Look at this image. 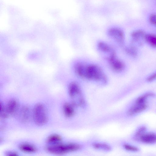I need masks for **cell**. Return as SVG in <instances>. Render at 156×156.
<instances>
[{
    "label": "cell",
    "instance_id": "obj_15",
    "mask_svg": "<svg viewBox=\"0 0 156 156\" xmlns=\"http://www.w3.org/2000/svg\"><path fill=\"white\" fill-rule=\"evenodd\" d=\"M93 147L95 149L109 151L111 149L109 145L101 143H94L92 144Z\"/></svg>",
    "mask_w": 156,
    "mask_h": 156
},
{
    "label": "cell",
    "instance_id": "obj_13",
    "mask_svg": "<svg viewBox=\"0 0 156 156\" xmlns=\"http://www.w3.org/2000/svg\"><path fill=\"white\" fill-rule=\"evenodd\" d=\"M19 148L21 151L27 153H34L37 151L35 147L28 144H22L19 146Z\"/></svg>",
    "mask_w": 156,
    "mask_h": 156
},
{
    "label": "cell",
    "instance_id": "obj_2",
    "mask_svg": "<svg viewBox=\"0 0 156 156\" xmlns=\"http://www.w3.org/2000/svg\"><path fill=\"white\" fill-rule=\"evenodd\" d=\"M81 146L77 144H58L46 147L45 149L48 152L55 154L61 155L69 152L77 151Z\"/></svg>",
    "mask_w": 156,
    "mask_h": 156
},
{
    "label": "cell",
    "instance_id": "obj_9",
    "mask_svg": "<svg viewBox=\"0 0 156 156\" xmlns=\"http://www.w3.org/2000/svg\"><path fill=\"white\" fill-rule=\"evenodd\" d=\"M97 47L100 51L109 55L107 57L115 53L113 48L107 43L104 42H99L97 45Z\"/></svg>",
    "mask_w": 156,
    "mask_h": 156
},
{
    "label": "cell",
    "instance_id": "obj_11",
    "mask_svg": "<svg viewBox=\"0 0 156 156\" xmlns=\"http://www.w3.org/2000/svg\"><path fill=\"white\" fill-rule=\"evenodd\" d=\"M142 142L147 144H153L156 143V134L150 133H145L140 138Z\"/></svg>",
    "mask_w": 156,
    "mask_h": 156
},
{
    "label": "cell",
    "instance_id": "obj_3",
    "mask_svg": "<svg viewBox=\"0 0 156 156\" xmlns=\"http://www.w3.org/2000/svg\"><path fill=\"white\" fill-rule=\"evenodd\" d=\"M68 91L70 97L75 99L72 104L74 106H84L85 101L83 98L80 88L76 82H72L68 86Z\"/></svg>",
    "mask_w": 156,
    "mask_h": 156
},
{
    "label": "cell",
    "instance_id": "obj_17",
    "mask_svg": "<svg viewBox=\"0 0 156 156\" xmlns=\"http://www.w3.org/2000/svg\"><path fill=\"white\" fill-rule=\"evenodd\" d=\"M9 115L7 112L6 105L1 102L0 103V116L2 119H5L8 118Z\"/></svg>",
    "mask_w": 156,
    "mask_h": 156
},
{
    "label": "cell",
    "instance_id": "obj_10",
    "mask_svg": "<svg viewBox=\"0 0 156 156\" xmlns=\"http://www.w3.org/2000/svg\"><path fill=\"white\" fill-rule=\"evenodd\" d=\"M147 107L146 103L136 104L131 107L128 111L127 114L130 116L133 115L141 112Z\"/></svg>",
    "mask_w": 156,
    "mask_h": 156
},
{
    "label": "cell",
    "instance_id": "obj_18",
    "mask_svg": "<svg viewBox=\"0 0 156 156\" xmlns=\"http://www.w3.org/2000/svg\"><path fill=\"white\" fill-rule=\"evenodd\" d=\"M154 94L152 93H148L139 97L136 101V104H141L145 103L148 97L153 96Z\"/></svg>",
    "mask_w": 156,
    "mask_h": 156
},
{
    "label": "cell",
    "instance_id": "obj_20",
    "mask_svg": "<svg viewBox=\"0 0 156 156\" xmlns=\"http://www.w3.org/2000/svg\"><path fill=\"white\" fill-rule=\"evenodd\" d=\"M145 35L144 32L141 30H136L132 34V37L135 39L137 38Z\"/></svg>",
    "mask_w": 156,
    "mask_h": 156
},
{
    "label": "cell",
    "instance_id": "obj_19",
    "mask_svg": "<svg viewBox=\"0 0 156 156\" xmlns=\"http://www.w3.org/2000/svg\"><path fill=\"white\" fill-rule=\"evenodd\" d=\"M146 130V128L145 126L140 127L136 131L135 137L137 139H139L140 137L144 134Z\"/></svg>",
    "mask_w": 156,
    "mask_h": 156
},
{
    "label": "cell",
    "instance_id": "obj_23",
    "mask_svg": "<svg viewBox=\"0 0 156 156\" xmlns=\"http://www.w3.org/2000/svg\"><path fill=\"white\" fill-rule=\"evenodd\" d=\"M156 78V73L150 76L147 79L148 81H151Z\"/></svg>",
    "mask_w": 156,
    "mask_h": 156
},
{
    "label": "cell",
    "instance_id": "obj_8",
    "mask_svg": "<svg viewBox=\"0 0 156 156\" xmlns=\"http://www.w3.org/2000/svg\"><path fill=\"white\" fill-rule=\"evenodd\" d=\"M6 106L9 115H14L18 112L19 105L17 101L15 99L10 100Z\"/></svg>",
    "mask_w": 156,
    "mask_h": 156
},
{
    "label": "cell",
    "instance_id": "obj_22",
    "mask_svg": "<svg viewBox=\"0 0 156 156\" xmlns=\"http://www.w3.org/2000/svg\"><path fill=\"white\" fill-rule=\"evenodd\" d=\"M149 20L151 24L156 26V14H151L149 17Z\"/></svg>",
    "mask_w": 156,
    "mask_h": 156
},
{
    "label": "cell",
    "instance_id": "obj_7",
    "mask_svg": "<svg viewBox=\"0 0 156 156\" xmlns=\"http://www.w3.org/2000/svg\"><path fill=\"white\" fill-rule=\"evenodd\" d=\"M30 117V110L27 106L22 107L20 111L19 118L20 121L23 123H27L29 121Z\"/></svg>",
    "mask_w": 156,
    "mask_h": 156
},
{
    "label": "cell",
    "instance_id": "obj_1",
    "mask_svg": "<svg viewBox=\"0 0 156 156\" xmlns=\"http://www.w3.org/2000/svg\"><path fill=\"white\" fill-rule=\"evenodd\" d=\"M82 78L103 84H105L107 81V77L101 68L94 64H85Z\"/></svg>",
    "mask_w": 156,
    "mask_h": 156
},
{
    "label": "cell",
    "instance_id": "obj_6",
    "mask_svg": "<svg viewBox=\"0 0 156 156\" xmlns=\"http://www.w3.org/2000/svg\"><path fill=\"white\" fill-rule=\"evenodd\" d=\"M109 36L120 44L124 43V35L123 31L118 28L114 27L110 29L108 31Z\"/></svg>",
    "mask_w": 156,
    "mask_h": 156
},
{
    "label": "cell",
    "instance_id": "obj_12",
    "mask_svg": "<svg viewBox=\"0 0 156 156\" xmlns=\"http://www.w3.org/2000/svg\"><path fill=\"white\" fill-rule=\"evenodd\" d=\"M73 105L69 103H65L63 106V113L66 116L70 117L73 116L74 114L75 111L73 108Z\"/></svg>",
    "mask_w": 156,
    "mask_h": 156
},
{
    "label": "cell",
    "instance_id": "obj_21",
    "mask_svg": "<svg viewBox=\"0 0 156 156\" xmlns=\"http://www.w3.org/2000/svg\"><path fill=\"white\" fill-rule=\"evenodd\" d=\"M123 147L126 150L128 151H137L139 150L137 147L128 144H124Z\"/></svg>",
    "mask_w": 156,
    "mask_h": 156
},
{
    "label": "cell",
    "instance_id": "obj_24",
    "mask_svg": "<svg viewBox=\"0 0 156 156\" xmlns=\"http://www.w3.org/2000/svg\"><path fill=\"white\" fill-rule=\"evenodd\" d=\"M7 156H16L18 155V154L16 152H9L6 153Z\"/></svg>",
    "mask_w": 156,
    "mask_h": 156
},
{
    "label": "cell",
    "instance_id": "obj_14",
    "mask_svg": "<svg viewBox=\"0 0 156 156\" xmlns=\"http://www.w3.org/2000/svg\"><path fill=\"white\" fill-rule=\"evenodd\" d=\"M62 138L59 135L54 134L51 135L47 139V142L50 144H59L62 141Z\"/></svg>",
    "mask_w": 156,
    "mask_h": 156
},
{
    "label": "cell",
    "instance_id": "obj_16",
    "mask_svg": "<svg viewBox=\"0 0 156 156\" xmlns=\"http://www.w3.org/2000/svg\"><path fill=\"white\" fill-rule=\"evenodd\" d=\"M147 41L152 46L156 47V36L152 34H148L145 36Z\"/></svg>",
    "mask_w": 156,
    "mask_h": 156
},
{
    "label": "cell",
    "instance_id": "obj_4",
    "mask_svg": "<svg viewBox=\"0 0 156 156\" xmlns=\"http://www.w3.org/2000/svg\"><path fill=\"white\" fill-rule=\"evenodd\" d=\"M33 112V120L36 125L42 126L48 122V117L47 111L45 106L42 104H36L34 107Z\"/></svg>",
    "mask_w": 156,
    "mask_h": 156
},
{
    "label": "cell",
    "instance_id": "obj_5",
    "mask_svg": "<svg viewBox=\"0 0 156 156\" xmlns=\"http://www.w3.org/2000/svg\"><path fill=\"white\" fill-rule=\"evenodd\" d=\"M111 69L115 72H119L124 68L123 62L116 56V53L106 57Z\"/></svg>",
    "mask_w": 156,
    "mask_h": 156
}]
</instances>
